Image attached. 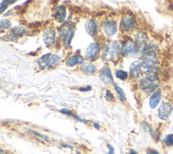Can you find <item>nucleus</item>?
Listing matches in <instances>:
<instances>
[{
  "label": "nucleus",
  "mask_w": 173,
  "mask_h": 154,
  "mask_svg": "<svg viewBox=\"0 0 173 154\" xmlns=\"http://www.w3.org/2000/svg\"><path fill=\"white\" fill-rule=\"evenodd\" d=\"M160 81L157 76L147 75L139 82V89L145 95H152L154 91L158 90Z\"/></svg>",
  "instance_id": "f257e3e1"
},
{
  "label": "nucleus",
  "mask_w": 173,
  "mask_h": 154,
  "mask_svg": "<svg viewBox=\"0 0 173 154\" xmlns=\"http://www.w3.org/2000/svg\"><path fill=\"white\" fill-rule=\"evenodd\" d=\"M61 57L57 54L47 53L39 58L37 64L39 68L44 70V69L51 68L53 66H58L61 62Z\"/></svg>",
  "instance_id": "f03ea898"
},
{
  "label": "nucleus",
  "mask_w": 173,
  "mask_h": 154,
  "mask_svg": "<svg viewBox=\"0 0 173 154\" xmlns=\"http://www.w3.org/2000/svg\"><path fill=\"white\" fill-rule=\"evenodd\" d=\"M120 45L118 41H114L105 46L103 51V57L105 60L108 62H114L120 54Z\"/></svg>",
  "instance_id": "7ed1b4c3"
},
{
  "label": "nucleus",
  "mask_w": 173,
  "mask_h": 154,
  "mask_svg": "<svg viewBox=\"0 0 173 154\" xmlns=\"http://www.w3.org/2000/svg\"><path fill=\"white\" fill-rule=\"evenodd\" d=\"M158 62V53L150 51L146 52L142 54V60H141V68L144 72L149 70L157 65Z\"/></svg>",
  "instance_id": "20e7f679"
},
{
  "label": "nucleus",
  "mask_w": 173,
  "mask_h": 154,
  "mask_svg": "<svg viewBox=\"0 0 173 154\" xmlns=\"http://www.w3.org/2000/svg\"><path fill=\"white\" fill-rule=\"evenodd\" d=\"M137 22L133 16L127 15L123 17L120 23V29L127 33H131L136 29Z\"/></svg>",
  "instance_id": "39448f33"
},
{
  "label": "nucleus",
  "mask_w": 173,
  "mask_h": 154,
  "mask_svg": "<svg viewBox=\"0 0 173 154\" xmlns=\"http://www.w3.org/2000/svg\"><path fill=\"white\" fill-rule=\"evenodd\" d=\"M148 37L145 31H138L135 35V45L137 48V54L142 55L143 51L147 45Z\"/></svg>",
  "instance_id": "423d86ee"
},
{
  "label": "nucleus",
  "mask_w": 173,
  "mask_h": 154,
  "mask_svg": "<svg viewBox=\"0 0 173 154\" xmlns=\"http://www.w3.org/2000/svg\"><path fill=\"white\" fill-rule=\"evenodd\" d=\"M101 53V46L98 42L91 43L87 47L85 51V57L87 59L93 61L100 57Z\"/></svg>",
  "instance_id": "0eeeda50"
},
{
  "label": "nucleus",
  "mask_w": 173,
  "mask_h": 154,
  "mask_svg": "<svg viewBox=\"0 0 173 154\" xmlns=\"http://www.w3.org/2000/svg\"><path fill=\"white\" fill-rule=\"evenodd\" d=\"M124 45L122 48V56H127V55H134L137 54V48L135 43L132 41L131 37L128 36L127 38L124 37Z\"/></svg>",
  "instance_id": "6e6552de"
},
{
  "label": "nucleus",
  "mask_w": 173,
  "mask_h": 154,
  "mask_svg": "<svg viewBox=\"0 0 173 154\" xmlns=\"http://www.w3.org/2000/svg\"><path fill=\"white\" fill-rule=\"evenodd\" d=\"M173 106L168 101H164L159 106L158 110V116L162 120H167L172 114Z\"/></svg>",
  "instance_id": "1a4fd4ad"
},
{
  "label": "nucleus",
  "mask_w": 173,
  "mask_h": 154,
  "mask_svg": "<svg viewBox=\"0 0 173 154\" xmlns=\"http://www.w3.org/2000/svg\"><path fill=\"white\" fill-rule=\"evenodd\" d=\"M75 28L68 24V26L64 28L61 31V36L63 41V45L66 49H68L70 47L72 40L73 39L75 35Z\"/></svg>",
  "instance_id": "9d476101"
},
{
  "label": "nucleus",
  "mask_w": 173,
  "mask_h": 154,
  "mask_svg": "<svg viewBox=\"0 0 173 154\" xmlns=\"http://www.w3.org/2000/svg\"><path fill=\"white\" fill-rule=\"evenodd\" d=\"M56 37V32L54 28L49 27L45 30L43 35V39L46 46L52 47L55 44Z\"/></svg>",
  "instance_id": "9b49d317"
},
{
  "label": "nucleus",
  "mask_w": 173,
  "mask_h": 154,
  "mask_svg": "<svg viewBox=\"0 0 173 154\" xmlns=\"http://www.w3.org/2000/svg\"><path fill=\"white\" fill-rule=\"evenodd\" d=\"M100 79L105 84H111L114 83V78L112 70L110 67L105 66L100 72Z\"/></svg>",
  "instance_id": "f8f14e48"
},
{
  "label": "nucleus",
  "mask_w": 173,
  "mask_h": 154,
  "mask_svg": "<svg viewBox=\"0 0 173 154\" xmlns=\"http://www.w3.org/2000/svg\"><path fill=\"white\" fill-rule=\"evenodd\" d=\"M27 33V30L25 27L22 26H16L14 27L11 28V30L8 35V40H14L21 38L24 35Z\"/></svg>",
  "instance_id": "ddd939ff"
},
{
  "label": "nucleus",
  "mask_w": 173,
  "mask_h": 154,
  "mask_svg": "<svg viewBox=\"0 0 173 154\" xmlns=\"http://www.w3.org/2000/svg\"><path fill=\"white\" fill-rule=\"evenodd\" d=\"M103 30L105 34L108 36H113L117 33V23L114 20H109V21H105L103 24Z\"/></svg>",
  "instance_id": "4468645a"
},
{
  "label": "nucleus",
  "mask_w": 173,
  "mask_h": 154,
  "mask_svg": "<svg viewBox=\"0 0 173 154\" xmlns=\"http://www.w3.org/2000/svg\"><path fill=\"white\" fill-rule=\"evenodd\" d=\"M129 74L132 79L137 80L141 77L142 74L141 62L139 60L132 62L129 67Z\"/></svg>",
  "instance_id": "2eb2a0df"
},
{
  "label": "nucleus",
  "mask_w": 173,
  "mask_h": 154,
  "mask_svg": "<svg viewBox=\"0 0 173 154\" xmlns=\"http://www.w3.org/2000/svg\"><path fill=\"white\" fill-rule=\"evenodd\" d=\"M85 29L87 33L92 37H95L98 34L99 25L98 22L95 19H91L87 22L85 24Z\"/></svg>",
  "instance_id": "dca6fc26"
},
{
  "label": "nucleus",
  "mask_w": 173,
  "mask_h": 154,
  "mask_svg": "<svg viewBox=\"0 0 173 154\" xmlns=\"http://www.w3.org/2000/svg\"><path fill=\"white\" fill-rule=\"evenodd\" d=\"M53 17L55 18L56 21L62 23L65 21L66 18V8L64 5L58 6L56 8L54 12H53Z\"/></svg>",
  "instance_id": "f3484780"
},
{
  "label": "nucleus",
  "mask_w": 173,
  "mask_h": 154,
  "mask_svg": "<svg viewBox=\"0 0 173 154\" xmlns=\"http://www.w3.org/2000/svg\"><path fill=\"white\" fill-rule=\"evenodd\" d=\"M162 99V91L158 89L152 93L150 97L149 105L150 108L155 109L158 106Z\"/></svg>",
  "instance_id": "a211bd4d"
},
{
  "label": "nucleus",
  "mask_w": 173,
  "mask_h": 154,
  "mask_svg": "<svg viewBox=\"0 0 173 154\" xmlns=\"http://www.w3.org/2000/svg\"><path fill=\"white\" fill-rule=\"evenodd\" d=\"M85 62L84 57L80 54H74L66 60V65L68 67H74L76 65H81Z\"/></svg>",
  "instance_id": "6ab92c4d"
},
{
  "label": "nucleus",
  "mask_w": 173,
  "mask_h": 154,
  "mask_svg": "<svg viewBox=\"0 0 173 154\" xmlns=\"http://www.w3.org/2000/svg\"><path fill=\"white\" fill-rule=\"evenodd\" d=\"M80 70L85 75H93L96 72V66L92 62H85L81 64Z\"/></svg>",
  "instance_id": "aec40b11"
},
{
  "label": "nucleus",
  "mask_w": 173,
  "mask_h": 154,
  "mask_svg": "<svg viewBox=\"0 0 173 154\" xmlns=\"http://www.w3.org/2000/svg\"><path fill=\"white\" fill-rule=\"evenodd\" d=\"M113 85H114V89H115L118 99L122 102L126 101V100H127V97H126V94L124 90H123V89L121 88L117 83H116V82H114Z\"/></svg>",
  "instance_id": "412c9836"
},
{
  "label": "nucleus",
  "mask_w": 173,
  "mask_h": 154,
  "mask_svg": "<svg viewBox=\"0 0 173 154\" xmlns=\"http://www.w3.org/2000/svg\"><path fill=\"white\" fill-rule=\"evenodd\" d=\"M115 75L117 79H120V81H127L128 78H129V74H128V72L122 70H116L115 72Z\"/></svg>",
  "instance_id": "4be33fe9"
},
{
  "label": "nucleus",
  "mask_w": 173,
  "mask_h": 154,
  "mask_svg": "<svg viewBox=\"0 0 173 154\" xmlns=\"http://www.w3.org/2000/svg\"><path fill=\"white\" fill-rule=\"evenodd\" d=\"M12 22L9 19H3L0 21V28L2 30H7L11 27Z\"/></svg>",
  "instance_id": "5701e85b"
},
{
  "label": "nucleus",
  "mask_w": 173,
  "mask_h": 154,
  "mask_svg": "<svg viewBox=\"0 0 173 154\" xmlns=\"http://www.w3.org/2000/svg\"><path fill=\"white\" fill-rule=\"evenodd\" d=\"M164 143L166 147H170L173 146V135L169 134L164 139Z\"/></svg>",
  "instance_id": "b1692460"
},
{
  "label": "nucleus",
  "mask_w": 173,
  "mask_h": 154,
  "mask_svg": "<svg viewBox=\"0 0 173 154\" xmlns=\"http://www.w3.org/2000/svg\"><path fill=\"white\" fill-rule=\"evenodd\" d=\"M104 97L105 100L109 102L114 101V99H115V97H114V94L112 93V91L110 90V89H106V91H105V93Z\"/></svg>",
  "instance_id": "393cba45"
},
{
  "label": "nucleus",
  "mask_w": 173,
  "mask_h": 154,
  "mask_svg": "<svg viewBox=\"0 0 173 154\" xmlns=\"http://www.w3.org/2000/svg\"><path fill=\"white\" fill-rule=\"evenodd\" d=\"M9 6H10V4H9V3L7 1V0H4V1H2L1 3H0V15L3 14V13L7 10Z\"/></svg>",
  "instance_id": "a878e982"
},
{
  "label": "nucleus",
  "mask_w": 173,
  "mask_h": 154,
  "mask_svg": "<svg viewBox=\"0 0 173 154\" xmlns=\"http://www.w3.org/2000/svg\"><path fill=\"white\" fill-rule=\"evenodd\" d=\"M28 131H29V132H31V133H33V135H35L36 136H37V137H40V138H41V139H43L45 141H48L49 140V138L48 137H47L46 135H43V134L40 133L39 132H37V131H33V130H29Z\"/></svg>",
  "instance_id": "bb28decb"
},
{
  "label": "nucleus",
  "mask_w": 173,
  "mask_h": 154,
  "mask_svg": "<svg viewBox=\"0 0 173 154\" xmlns=\"http://www.w3.org/2000/svg\"><path fill=\"white\" fill-rule=\"evenodd\" d=\"M60 111L62 114H63L68 116L73 117L74 115H75V114L73 113V111L70 110H68V109H67V108H63V109H62V110H60Z\"/></svg>",
  "instance_id": "cd10ccee"
},
{
  "label": "nucleus",
  "mask_w": 173,
  "mask_h": 154,
  "mask_svg": "<svg viewBox=\"0 0 173 154\" xmlns=\"http://www.w3.org/2000/svg\"><path fill=\"white\" fill-rule=\"evenodd\" d=\"M40 26H41V22H34L28 24V27L32 28H39Z\"/></svg>",
  "instance_id": "c85d7f7f"
},
{
  "label": "nucleus",
  "mask_w": 173,
  "mask_h": 154,
  "mask_svg": "<svg viewBox=\"0 0 173 154\" xmlns=\"http://www.w3.org/2000/svg\"><path fill=\"white\" fill-rule=\"evenodd\" d=\"M78 90L80 91V92H89V91H91L92 90V87L91 86L87 85L86 87H82L78 88Z\"/></svg>",
  "instance_id": "c756f323"
},
{
  "label": "nucleus",
  "mask_w": 173,
  "mask_h": 154,
  "mask_svg": "<svg viewBox=\"0 0 173 154\" xmlns=\"http://www.w3.org/2000/svg\"><path fill=\"white\" fill-rule=\"evenodd\" d=\"M152 35H153V37H154V39H156V40H158V41H163L164 40L163 37L160 34H159V33H153Z\"/></svg>",
  "instance_id": "7c9ffc66"
},
{
  "label": "nucleus",
  "mask_w": 173,
  "mask_h": 154,
  "mask_svg": "<svg viewBox=\"0 0 173 154\" xmlns=\"http://www.w3.org/2000/svg\"><path fill=\"white\" fill-rule=\"evenodd\" d=\"M146 153H147V154H159L158 151L152 148H148L147 151H146Z\"/></svg>",
  "instance_id": "2f4dec72"
},
{
  "label": "nucleus",
  "mask_w": 173,
  "mask_h": 154,
  "mask_svg": "<svg viewBox=\"0 0 173 154\" xmlns=\"http://www.w3.org/2000/svg\"><path fill=\"white\" fill-rule=\"evenodd\" d=\"M73 118H75V120H77V121L80 122H83V123H87V120H85V119H83V118H80L79 116H78L76 115V114L74 115Z\"/></svg>",
  "instance_id": "473e14b6"
},
{
  "label": "nucleus",
  "mask_w": 173,
  "mask_h": 154,
  "mask_svg": "<svg viewBox=\"0 0 173 154\" xmlns=\"http://www.w3.org/2000/svg\"><path fill=\"white\" fill-rule=\"evenodd\" d=\"M72 8H73V12H75V13H80L82 12L81 9H80L79 7H78V6H72Z\"/></svg>",
  "instance_id": "72a5a7b5"
},
{
  "label": "nucleus",
  "mask_w": 173,
  "mask_h": 154,
  "mask_svg": "<svg viewBox=\"0 0 173 154\" xmlns=\"http://www.w3.org/2000/svg\"><path fill=\"white\" fill-rule=\"evenodd\" d=\"M107 147H108V149H109L108 153L107 154H115V152H114V147H112L111 145H110V144L107 145Z\"/></svg>",
  "instance_id": "f704fd0d"
},
{
  "label": "nucleus",
  "mask_w": 173,
  "mask_h": 154,
  "mask_svg": "<svg viewBox=\"0 0 173 154\" xmlns=\"http://www.w3.org/2000/svg\"><path fill=\"white\" fill-rule=\"evenodd\" d=\"M93 127L97 129V130H100L101 128V125L98 123L97 122H93Z\"/></svg>",
  "instance_id": "c9c22d12"
},
{
  "label": "nucleus",
  "mask_w": 173,
  "mask_h": 154,
  "mask_svg": "<svg viewBox=\"0 0 173 154\" xmlns=\"http://www.w3.org/2000/svg\"><path fill=\"white\" fill-rule=\"evenodd\" d=\"M61 145L64 147V148H68V149H73V147L70 145V144H68V143H62Z\"/></svg>",
  "instance_id": "e433bc0d"
},
{
  "label": "nucleus",
  "mask_w": 173,
  "mask_h": 154,
  "mask_svg": "<svg viewBox=\"0 0 173 154\" xmlns=\"http://www.w3.org/2000/svg\"><path fill=\"white\" fill-rule=\"evenodd\" d=\"M17 1H18V0H7V1L8 2L10 5H11V4H13L16 3V2Z\"/></svg>",
  "instance_id": "4c0bfd02"
},
{
  "label": "nucleus",
  "mask_w": 173,
  "mask_h": 154,
  "mask_svg": "<svg viewBox=\"0 0 173 154\" xmlns=\"http://www.w3.org/2000/svg\"><path fill=\"white\" fill-rule=\"evenodd\" d=\"M13 13H14V12H13L12 10H9L8 12H6V14H5V16H7L8 15V16H10V15H12V14H13Z\"/></svg>",
  "instance_id": "58836bf2"
},
{
  "label": "nucleus",
  "mask_w": 173,
  "mask_h": 154,
  "mask_svg": "<svg viewBox=\"0 0 173 154\" xmlns=\"http://www.w3.org/2000/svg\"><path fill=\"white\" fill-rule=\"evenodd\" d=\"M129 154H138V153L135 150H134V149H131V150H130Z\"/></svg>",
  "instance_id": "ea45409f"
},
{
  "label": "nucleus",
  "mask_w": 173,
  "mask_h": 154,
  "mask_svg": "<svg viewBox=\"0 0 173 154\" xmlns=\"http://www.w3.org/2000/svg\"><path fill=\"white\" fill-rule=\"evenodd\" d=\"M51 3H52L53 4H57L59 0H51Z\"/></svg>",
  "instance_id": "a19ab883"
},
{
  "label": "nucleus",
  "mask_w": 173,
  "mask_h": 154,
  "mask_svg": "<svg viewBox=\"0 0 173 154\" xmlns=\"http://www.w3.org/2000/svg\"><path fill=\"white\" fill-rule=\"evenodd\" d=\"M4 153H5V151H4L3 149H0V154H4Z\"/></svg>",
  "instance_id": "79ce46f5"
},
{
  "label": "nucleus",
  "mask_w": 173,
  "mask_h": 154,
  "mask_svg": "<svg viewBox=\"0 0 173 154\" xmlns=\"http://www.w3.org/2000/svg\"><path fill=\"white\" fill-rule=\"evenodd\" d=\"M77 153V154H81V153H79V152H77V153Z\"/></svg>",
  "instance_id": "37998d69"
}]
</instances>
